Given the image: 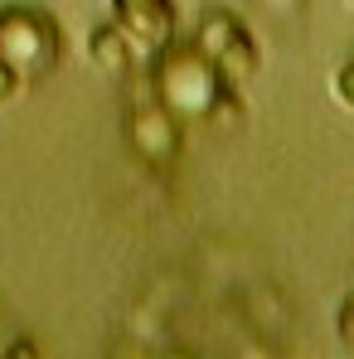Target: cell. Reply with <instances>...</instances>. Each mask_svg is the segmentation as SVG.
<instances>
[{
    "label": "cell",
    "instance_id": "7a4b0ae2",
    "mask_svg": "<svg viewBox=\"0 0 354 359\" xmlns=\"http://www.w3.org/2000/svg\"><path fill=\"white\" fill-rule=\"evenodd\" d=\"M63 54V34L54 15L34 10V5H5L0 10V59L10 63L20 78H39L49 73Z\"/></svg>",
    "mask_w": 354,
    "mask_h": 359
},
{
    "label": "cell",
    "instance_id": "30bf717a",
    "mask_svg": "<svg viewBox=\"0 0 354 359\" xmlns=\"http://www.w3.org/2000/svg\"><path fill=\"white\" fill-rule=\"evenodd\" d=\"M350 5H354V0H350Z\"/></svg>",
    "mask_w": 354,
    "mask_h": 359
},
{
    "label": "cell",
    "instance_id": "6da1fadb",
    "mask_svg": "<svg viewBox=\"0 0 354 359\" xmlns=\"http://www.w3.org/2000/svg\"><path fill=\"white\" fill-rule=\"evenodd\" d=\"M224 88H233V83H224V73L194 49V39H189V44H175V39H170V44L156 49V63H151V97H156L179 126H184V121H209L214 102L224 97Z\"/></svg>",
    "mask_w": 354,
    "mask_h": 359
},
{
    "label": "cell",
    "instance_id": "8992f818",
    "mask_svg": "<svg viewBox=\"0 0 354 359\" xmlns=\"http://www.w3.org/2000/svg\"><path fill=\"white\" fill-rule=\"evenodd\" d=\"M88 59H93V68H97V73L121 78V73H131L136 49H131V39L121 34L117 25H102V29H93V34H88Z\"/></svg>",
    "mask_w": 354,
    "mask_h": 359
},
{
    "label": "cell",
    "instance_id": "3957f363",
    "mask_svg": "<svg viewBox=\"0 0 354 359\" xmlns=\"http://www.w3.org/2000/svg\"><path fill=\"white\" fill-rule=\"evenodd\" d=\"M194 49L214 63L224 73V83H233V88H243L262 68L257 44H252V34L243 29V20H238L233 10H209L199 20V29H194Z\"/></svg>",
    "mask_w": 354,
    "mask_h": 359
},
{
    "label": "cell",
    "instance_id": "ba28073f",
    "mask_svg": "<svg viewBox=\"0 0 354 359\" xmlns=\"http://www.w3.org/2000/svg\"><path fill=\"white\" fill-rule=\"evenodd\" d=\"M20 83H25V78H20V73H15L10 63L0 59V107H5V102H10V97L20 93Z\"/></svg>",
    "mask_w": 354,
    "mask_h": 359
},
{
    "label": "cell",
    "instance_id": "277c9868",
    "mask_svg": "<svg viewBox=\"0 0 354 359\" xmlns=\"http://www.w3.org/2000/svg\"><path fill=\"white\" fill-rule=\"evenodd\" d=\"M112 25L136 54H156L175 39V0H112Z\"/></svg>",
    "mask_w": 354,
    "mask_h": 359
},
{
    "label": "cell",
    "instance_id": "9c48e42d",
    "mask_svg": "<svg viewBox=\"0 0 354 359\" xmlns=\"http://www.w3.org/2000/svg\"><path fill=\"white\" fill-rule=\"evenodd\" d=\"M340 340H345V350H354V297L340 306Z\"/></svg>",
    "mask_w": 354,
    "mask_h": 359
},
{
    "label": "cell",
    "instance_id": "52a82bcc",
    "mask_svg": "<svg viewBox=\"0 0 354 359\" xmlns=\"http://www.w3.org/2000/svg\"><path fill=\"white\" fill-rule=\"evenodd\" d=\"M330 93H335V102H340L345 112H354V59H345V63H340V73H335Z\"/></svg>",
    "mask_w": 354,
    "mask_h": 359
},
{
    "label": "cell",
    "instance_id": "5b68a950",
    "mask_svg": "<svg viewBox=\"0 0 354 359\" xmlns=\"http://www.w3.org/2000/svg\"><path fill=\"white\" fill-rule=\"evenodd\" d=\"M126 146L146 161V165H165L179 156V121L151 97L141 107L126 112Z\"/></svg>",
    "mask_w": 354,
    "mask_h": 359
}]
</instances>
